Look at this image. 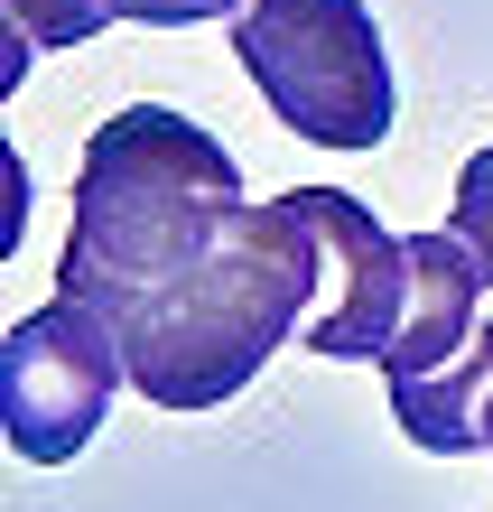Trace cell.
Here are the masks:
<instances>
[{"instance_id":"6da1fadb","label":"cell","mask_w":493,"mask_h":512,"mask_svg":"<svg viewBox=\"0 0 493 512\" xmlns=\"http://www.w3.org/2000/svg\"><path fill=\"white\" fill-rule=\"evenodd\" d=\"M242 215V168L205 122L168 103H121L75 159V233L56 261V298H84L112 326L196 270Z\"/></svg>"},{"instance_id":"7a4b0ae2","label":"cell","mask_w":493,"mask_h":512,"mask_svg":"<svg viewBox=\"0 0 493 512\" xmlns=\"http://www.w3.org/2000/svg\"><path fill=\"white\" fill-rule=\"evenodd\" d=\"M326 298V252L307 233L298 196L242 205L196 270H177L159 298L121 317L131 391L149 410H214L280 354Z\"/></svg>"},{"instance_id":"3957f363","label":"cell","mask_w":493,"mask_h":512,"mask_svg":"<svg viewBox=\"0 0 493 512\" xmlns=\"http://www.w3.org/2000/svg\"><path fill=\"white\" fill-rule=\"evenodd\" d=\"M233 56L298 140H317V149L391 140L400 94H391V47H382L373 0H242Z\"/></svg>"},{"instance_id":"277c9868","label":"cell","mask_w":493,"mask_h":512,"mask_svg":"<svg viewBox=\"0 0 493 512\" xmlns=\"http://www.w3.org/2000/svg\"><path fill=\"white\" fill-rule=\"evenodd\" d=\"M121 382H131V354H121V326L103 308L47 298L38 317H19L0 336V419H10L19 466L84 457Z\"/></svg>"},{"instance_id":"5b68a950","label":"cell","mask_w":493,"mask_h":512,"mask_svg":"<svg viewBox=\"0 0 493 512\" xmlns=\"http://www.w3.org/2000/svg\"><path fill=\"white\" fill-rule=\"evenodd\" d=\"M307 233L326 252V298L317 317L298 326V354H326V364H391L400 326H410V298H419V261H410V233H382L373 205H354L345 187H289Z\"/></svg>"},{"instance_id":"8992f818","label":"cell","mask_w":493,"mask_h":512,"mask_svg":"<svg viewBox=\"0 0 493 512\" xmlns=\"http://www.w3.org/2000/svg\"><path fill=\"white\" fill-rule=\"evenodd\" d=\"M484 391H493V326H475V345L456 354V364L419 373V382H391V419H400L410 447H428V457H484L475 447Z\"/></svg>"},{"instance_id":"52a82bcc","label":"cell","mask_w":493,"mask_h":512,"mask_svg":"<svg viewBox=\"0 0 493 512\" xmlns=\"http://www.w3.org/2000/svg\"><path fill=\"white\" fill-rule=\"evenodd\" d=\"M112 28V0H0V84H19L28 75V56H47V47H84V38H103Z\"/></svg>"},{"instance_id":"ba28073f","label":"cell","mask_w":493,"mask_h":512,"mask_svg":"<svg viewBox=\"0 0 493 512\" xmlns=\"http://www.w3.org/2000/svg\"><path fill=\"white\" fill-rule=\"evenodd\" d=\"M447 224L475 243V261H484V280H493V149H475L466 168H456V205H447Z\"/></svg>"},{"instance_id":"9c48e42d","label":"cell","mask_w":493,"mask_h":512,"mask_svg":"<svg viewBox=\"0 0 493 512\" xmlns=\"http://www.w3.org/2000/svg\"><path fill=\"white\" fill-rule=\"evenodd\" d=\"M242 0H112V19H140V28H205V19H233Z\"/></svg>"}]
</instances>
